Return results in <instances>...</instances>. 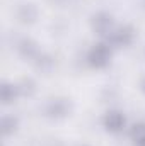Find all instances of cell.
Wrapping results in <instances>:
<instances>
[{
	"instance_id": "cell-11",
	"label": "cell",
	"mask_w": 145,
	"mask_h": 146,
	"mask_svg": "<svg viewBox=\"0 0 145 146\" xmlns=\"http://www.w3.org/2000/svg\"><path fill=\"white\" fill-rule=\"evenodd\" d=\"M29 10H34L33 3H24V5L19 9V17H21V21H24V22H33V21L36 19V12H34V14H29Z\"/></svg>"
},
{
	"instance_id": "cell-9",
	"label": "cell",
	"mask_w": 145,
	"mask_h": 146,
	"mask_svg": "<svg viewBox=\"0 0 145 146\" xmlns=\"http://www.w3.org/2000/svg\"><path fill=\"white\" fill-rule=\"evenodd\" d=\"M130 138L135 141V145L140 143V141H144L145 139V122H137V124L132 126V129H130Z\"/></svg>"
},
{
	"instance_id": "cell-1",
	"label": "cell",
	"mask_w": 145,
	"mask_h": 146,
	"mask_svg": "<svg viewBox=\"0 0 145 146\" xmlns=\"http://www.w3.org/2000/svg\"><path fill=\"white\" fill-rule=\"evenodd\" d=\"M89 65L94 68H106L111 61V48L108 42H97L91 48L87 54Z\"/></svg>"
},
{
	"instance_id": "cell-5",
	"label": "cell",
	"mask_w": 145,
	"mask_h": 146,
	"mask_svg": "<svg viewBox=\"0 0 145 146\" xmlns=\"http://www.w3.org/2000/svg\"><path fill=\"white\" fill-rule=\"evenodd\" d=\"M68 110H70V104L65 99H53L46 106V112L51 117H63L68 114Z\"/></svg>"
},
{
	"instance_id": "cell-8",
	"label": "cell",
	"mask_w": 145,
	"mask_h": 146,
	"mask_svg": "<svg viewBox=\"0 0 145 146\" xmlns=\"http://www.w3.org/2000/svg\"><path fill=\"white\" fill-rule=\"evenodd\" d=\"M15 129H17V119L14 115H9V114L2 115V121H0V133H2V136H10V134L15 133Z\"/></svg>"
},
{
	"instance_id": "cell-13",
	"label": "cell",
	"mask_w": 145,
	"mask_h": 146,
	"mask_svg": "<svg viewBox=\"0 0 145 146\" xmlns=\"http://www.w3.org/2000/svg\"><path fill=\"white\" fill-rule=\"evenodd\" d=\"M142 90L145 92V78H144V82H142Z\"/></svg>"
},
{
	"instance_id": "cell-4",
	"label": "cell",
	"mask_w": 145,
	"mask_h": 146,
	"mask_svg": "<svg viewBox=\"0 0 145 146\" xmlns=\"http://www.w3.org/2000/svg\"><path fill=\"white\" fill-rule=\"evenodd\" d=\"M103 122H104V127L108 129L109 133H119V131H123V127L126 124V119H125V115L121 112L109 110L108 114L104 115Z\"/></svg>"
},
{
	"instance_id": "cell-7",
	"label": "cell",
	"mask_w": 145,
	"mask_h": 146,
	"mask_svg": "<svg viewBox=\"0 0 145 146\" xmlns=\"http://www.w3.org/2000/svg\"><path fill=\"white\" fill-rule=\"evenodd\" d=\"M17 95H19V88H17V85L9 83V82H3V83L0 85V100H2L3 106L12 104V102L15 100Z\"/></svg>"
},
{
	"instance_id": "cell-12",
	"label": "cell",
	"mask_w": 145,
	"mask_h": 146,
	"mask_svg": "<svg viewBox=\"0 0 145 146\" xmlns=\"http://www.w3.org/2000/svg\"><path fill=\"white\" fill-rule=\"evenodd\" d=\"M137 146H145V139L144 141H140V143H137Z\"/></svg>"
},
{
	"instance_id": "cell-3",
	"label": "cell",
	"mask_w": 145,
	"mask_h": 146,
	"mask_svg": "<svg viewBox=\"0 0 145 146\" xmlns=\"http://www.w3.org/2000/svg\"><path fill=\"white\" fill-rule=\"evenodd\" d=\"M92 29L99 34V36L106 37L114 29L113 27V17L109 15L108 12H99L92 17Z\"/></svg>"
},
{
	"instance_id": "cell-2",
	"label": "cell",
	"mask_w": 145,
	"mask_h": 146,
	"mask_svg": "<svg viewBox=\"0 0 145 146\" xmlns=\"http://www.w3.org/2000/svg\"><path fill=\"white\" fill-rule=\"evenodd\" d=\"M133 37H135V33L130 26H119L106 36V42L109 46H128L132 44Z\"/></svg>"
},
{
	"instance_id": "cell-6",
	"label": "cell",
	"mask_w": 145,
	"mask_h": 146,
	"mask_svg": "<svg viewBox=\"0 0 145 146\" xmlns=\"http://www.w3.org/2000/svg\"><path fill=\"white\" fill-rule=\"evenodd\" d=\"M17 51L22 58L26 60H34L39 56V49H38V44L33 41V39H22L19 44H17Z\"/></svg>"
},
{
	"instance_id": "cell-10",
	"label": "cell",
	"mask_w": 145,
	"mask_h": 146,
	"mask_svg": "<svg viewBox=\"0 0 145 146\" xmlns=\"http://www.w3.org/2000/svg\"><path fill=\"white\" fill-rule=\"evenodd\" d=\"M17 88H19V94H21V95H33L34 90H36L34 82H33L31 78H24V80H21V83L17 85Z\"/></svg>"
}]
</instances>
